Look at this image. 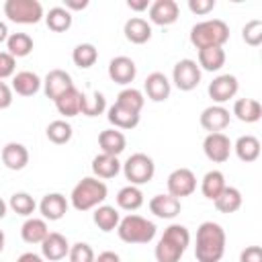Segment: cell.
<instances>
[{"mask_svg":"<svg viewBox=\"0 0 262 262\" xmlns=\"http://www.w3.org/2000/svg\"><path fill=\"white\" fill-rule=\"evenodd\" d=\"M225 252V231L219 223L205 221L196 229L194 256L199 262H219Z\"/></svg>","mask_w":262,"mask_h":262,"instance_id":"cell-1","label":"cell"},{"mask_svg":"<svg viewBox=\"0 0 262 262\" xmlns=\"http://www.w3.org/2000/svg\"><path fill=\"white\" fill-rule=\"evenodd\" d=\"M190 244V233L184 225H170L156 246L158 262H180L182 254Z\"/></svg>","mask_w":262,"mask_h":262,"instance_id":"cell-2","label":"cell"},{"mask_svg":"<svg viewBox=\"0 0 262 262\" xmlns=\"http://www.w3.org/2000/svg\"><path fill=\"white\" fill-rule=\"evenodd\" d=\"M229 39V27L221 18H211L194 25L190 29V43L196 49L205 47H223V43Z\"/></svg>","mask_w":262,"mask_h":262,"instance_id":"cell-3","label":"cell"},{"mask_svg":"<svg viewBox=\"0 0 262 262\" xmlns=\"http://www.w3.org/2000/svg\"><path fill=\"white\" fill-rule=\"evenodd\" d=\"M106 184L98 178H82L74 190H72V205L78 211H88L98 207L104 199H106Z\"/></svg>","mask_w":262,"mask_h":262,"instance_id":"cell-4","label":"cell"},{"mask_svg":"<svg viewBox=\"0 0 262 262\" xmlns=\"http://www.w3.org/2000/svg\"><path fill=\"white\" fill-rule=\"evenodd\" d=\"M117 231L125 244H149L156 235V225L141 215H127L119 221Z\"/></svg>","mask_w":262,"mask_h":262,"instance_id":"cell-5","label":"cell"},{"mask_svg":"<svg viewBox=\"0 0 262 262\" xmlns=\"http://www.w3.org/2000/svg\"><path fill=\"white\" fill-rule=\"evenodd\" d=\"M4 14L18 25H35L43 16V6L37 0H6Z\"/></svg>","mask_w":262,"mask_h":262,"instance_id":"cell-6","label":"cell"},{"mask_svg":"<svg viewBox=\"0 0 262 262\" xmlns=\"http://www.w3.org/2000/svg\"><path fill=\"white\" fill-rule=\"evenodd\" d=\"M123 172H125V178L131 182V184H145L154 178L156 174V164L149 156L145 154H133L129 156V160L123 164Z\"/></svg>","mask_w":262,"mask_h":262,"instance_id":"cell-7","label":"cell"},{"mask_svg":"<svg viewBox=\"0 0 262 262\" xmlns=\"http://www.w3.org/2000/svg\"><path fill=\"white\" fill-rule=\"evenodd\" d=\"M172 78H174V84L178 90H184V92L194 90L201 82V68L192 59H180L174 66Z\"/></svg>","mask_w":262,"mask_h":262,"instance_id":"cell-8","label":"cell"},{"mask_svg":"<svg viewBox=\"0 0 262 262\" xmlns=\"http://www.w3.org/2000/svg\"><path fill=\"white\" fill-rule=\"evenodd\" d=\"M203 151L211 162L223 164L231 154V141L225 133H209L203 141Z\"/></svg>","mask_w":262,"mask_h":262,"instance_id":"cell-9","label":"cell"},{"mask_svg":"<svg viewBox=\"0 0 262 262\" xmlns=\"http://www.w3.org/2000/svg\"><path fill=\"white\" fill-rule=\"evenodd\" d=\"M194 188H196V178L188 168H178L168 176V194L176 199L192 194Z\"/></svg>","mask_w":262,"mask_h":262,"instance_id":"cell-10","label":"cell"},{"mask_svg":"<svg viewBox=\"0 0 262 262\" xmlns=\"http://www.w3.org/2000/svg\"><path fill=\"white\" fill-rule=\"evenodd\" d=\"M229 125V111L221 104L207 106L201 113V127L209 133H221Z\"/></svg>","mask_w":262,"mask_h":262,"instance_id":"cell-11","label":"cell"},{"mask_svg":"<svg viewBox=\"0 0 262 262\" xmlns=\"http://www.w3.org/2000/svg\"><path fill=\"white\" fill-rule=\"evenodd\" d=\"M135 74H137V66L131 57L119 55V57H113L108 63V78L115 84H129L135 80Z\"/></svg>","mask_w":262,"mask_h":262,"instance_id":"cell-12","label":"cell"},{"mask_svg":"<svg viewBox=\"0 0 262 262\" xmlns=\"http://www.w3.org/2000/svg\"><path fill=\"white\" fill-rule=\"evenodd\" d=\"M41 252L49 262H59L70 254V244L61 233L49 231L47 237L41 242Z\"/></svg>","mask_w":262,"mask_h":262,"instance_id":"cell-13","label":"cell"},{"mask_svg":"<svg viewBox=\"0 0 262 262\" xmlns=\"http://www.w3.org/2000/svg\"><path fill=\"white\" fill-rule=\"evenodd\" d=\"M237 92V78L231 76V74H223V76H217L211 84H209V96L215 100V102H227L229 98H233Z\"/></svg>","mask_w":262,"mask_h":262,"instance_id":"cell-14","label":"cell"},{"mask_svg":"<svg viewBox=\"0 0 262 262\" xmlns=\"http://www.w3.org/2000/svg\"><path fill=\"white\" fill-rule=\"evenodd\" d=\"M178 14H180V10L174 0H156L154 4H149V18H151V23H156L160 27L176 23Z\"/></svg>","mask_w":262,"mask_h":262,"instance_id":"cell-15","label":"cell"},{"mask_svg":"<svg viewBox=\"0 0 262 262\" xmlns=\"http://www.w3.org/2000/svg\"><path fill=\"white\" fill-rule=\"evenodd\" d=\"M45 96L55 100L57 96H61L63 92H68L70 88H74V82H72V76L66 72V70H51L47 76H45Z\"/></svg>","mask_w":262,"mask_h":262,"instance_id":"cell-16","label":"cell"},{"mask_svg":"<svg viewBox=\"0 0 262 262\" xmlns=\"http://www.w3.org/2000/svg\"><path fill=\"white\" fill-rule=\"evenodd\" d=\"M149 211L160 219H174L180 213V201L172 194H156L149 201Z\"/></svg>","mask_w":262,"mask_h":262,"instance_id":"cell-17","label":"cell"},{"mask_svg":"<svg viewBox=\"0 0 262 262\" xmlns=\"http://www.w3.org/2000/svg\"><path fill=\"white\" fill-rule=\"evenodd\" d=\"M0 156H2V162L8 170H23L29 164V151L23 143H14V141L6 143L2 147Z\"/></svg>","mask_w":262,"mask_h":262,"instance_id":"cell-18","label":"cell"},{"mask_svg":"<svg viewBox=\"0 0 262 262\" xmlns=\"http://www.w3.org/2000/svg\"><path fill=\"white\" fill-rule=\"evenodd\" d=\"M39 209H41V215H43L45 219L57 221V219H61V217L68 213V201H66L63 194L51 192V194H45V196H43Z\"/></svg>","mask_w":262,"mask_h":262,"instance_id":"cell-19","label":"cell"},{"mask_svg":"<svg viewBox=\"0 0 262 262\" xmlns=\"http://www.w3.org/2000/svg\"><path fill=\"white\" fill-rule=\"evenodd\" d=\"M123 33H125L127 41L135 43V45H143V43H147L151 39V27H149V23L143 20V18H139V16L129 18L125 23Z\"/></svg>","mask_w":262,"mask_h":262,"instance_id":"cell-20","label":"cell"},{"mask_svg":"<svg viewBox=\"0 0 262 262\" xmlns=\"http://www.w3.org/2000/svg\"><path fill=\"white\" fill-rule=\"evenodd\" d=\"M145 92L147 98L154 102H162L170 96V82L162 72H154L145 78Z\"/></svg>","mask_w":262,"mask_h":262,"instance_id":"cell-21","label":"cell"},{"mask_svg":"<svg viewBox=\"0 0 262 262\" xmlns=\"http://www.w3.org/2000/svg\"><path fill=\"white\" fill-rule=\"evenodd\" d=\"M98 145H100L102 154L117 158V156L125 149L127 139H125V135H123L121 131H117V129H104V131H100V135H98Z\"/></svg>","mask_w":262,"mask_h":262,"instance_id":"cell-22","label":"cell"},{"mask_svg":"<svg viewBox=\"0 0 262 262\" xmlns=\"http://www.w3.org/2000/svg\"><path fill=\"white\" fill-rule=\"evenodd\" d=\"M108 121L117 127V129H135L139 125V113L131 111V108H125L121 104H113L108 108Z\"/></svg>","mask_w":262,"mask_h":262,"instance_id":"cell-23","label":"cell"},{"mask_svg":"<svg viewBox=\"0 0 262 262\" xmlns=\"http://www.w3.org/2000/svg\"><path fill=\"white\" fill-rule=\"evenodd\" d=\"M233 115L242 123H256L262 117V104L256 98H237L233 104Z\"/></svg>","mask_w":262,"mask_h":262,"instance_id":"cell-24","label":"cell"},{"mask_svg":"<svg viewBox=\"0 0 262 262\" xmlns=\"http://www.w3.org/2000/svg\"><path fill=\"white\" fill-rule=\"evenodd\" d=\"M41 88V78L35 72H18L12 80V90L20 96H33Z\"/></svg>","mask_w":262,"mask_h":262,"instance_id":"cell-25","label":"cell"},{"mask_svg":"<svg viewBox=\"0 0 262 262\" xmlns=\"http://www.w3.org/2000/svg\"><path fill=\"white\" fill-rule=\"evenodd\" d=\"M80 96H82V92L76 86L70 88L68 92H63L61 96H57L53 102H55L59 115H63V117H76L80 113Z\"/></svg>","mask_w":262,"mask_h":262,"instance_id":"cell-26","label":"cell"},{"mask_svg":"<svg viewBox=\"0 0 262 262\" xmlns=\"http://www.w3.org/2000/svg\"><path fill=\"white\" fill-rule=\"evenodd\" d=\"M213 203L219 213H235L242 207V192L233 186H225Z\"/></svg>","mask_w":262,"mask_h":262,"instance_id":"cell-27","label":"cell"},{"mask_svg":"<svg viewBox=\"0 0 262 262\" xmlns=\"http://www.w3.org/2000/svg\"><path fill=\"white\" fill-rule=\"evenodd\" d=\"M225 63V51L223 47H205L199 49V66L207 72H217Z\"/></svg>","mask_w":262,"mask_h":262,"instance_id":"cell-28","label":"cell"},{"mask_svg":"<svg viewBox=\"0 0 262 262\" xmlns=\"http://www.w3.org/2000/svg\"><path fill=\"white\" fill-rule=\"evenodd\" d=\"M235 154L246 164L256 162L258 156H260V141H258V137H254V135H242L235 141Z\"/></svg>","mask_w":262,"mask_h":262,"instance_id":"cell-29","label":"cell"},{"mask_svg":"<svg viewBox=\"0 0 262 262\" xmlns=\"http://www.w3.org/2000/svg\"><path fill=\"white\" fill-rule=\"evenodd\" d=\"M49 229H47V223L43 219H27L20 227V235L27 244H41L45 237H47Z\"/></svg>","mask_w":262,"mask_h":262,"instance_id":"cell-30","label":"cell"},{"mask_svg":"<svg viewBox=\"0 0 262 262\" xmlns=\"http://www.w3.org/2000/svg\"><path fill=\"white\" fill-rule=\"evenodd\" d=\"M119 170H121V162L115 156L100 154L92 160V172L98 178H115L119 174Z\"/></svg>","mask_w":262,"mask_h":262,"instance_id":"cell-31","label":"cell"},{"mask_svg":"<svg viewBox=\"0 0 262 262\" xmlns=\"http://www.w3.org/2000/svg\"><path fill=\"white\" fill-rule=\"evenodd\" d=\"M45 23L53 33H63V31H68L72 27V12L61 8V6H55V8H51L47 12Z\"/></svg>","mask_w":262,"mask_h":262,"instance_id":"cell-32","label":"cell"},{"mask_svg":"<svg viewBox=\"0 0 262 262\" xmlns=\"http://www.w3.org/2000/svg\"><path fill=\"white\" fill-rule=\"evenodd\" d=\"M6 47L12 57H27L33 51V39L27 33H12L6 39Z\"/></svg>","mask_w":262,"mask_h":262,"instance_id":"cell-33","label":"cell"},{"mask_svg":"<svg viewBox=\"0 0 262 262\" xmlns=\"http://www.w3.org/2000/svg\"><path fill=\"white\" fill-rule=\"evenodd\" d=\"M117 205L121 209H125V211H135V209H139L143 205V194H141V190L137 186L129 184V186H125V188L119 190Z\"/></svg>","mask_w":262,"mask_h":262,"instance_id":"cell-34","label":"cell"},{"mask_svg":"<svg viewBox=\"0 0 262 262\" xmlns=\"http://www.w3.org/2000/svg\"><path fill=\"white\" fill-rule=\"evenodd\" d=\"M106 108V100L100 92H92L90 96L82 94L80 96V113L86 115V117H98L102 115Z\"/></svg>","mask_w":262,"mask_h":262,"instance_id":"cell-35","label":"cell"},{"mask_svg":"<svg viewBox=\"0 0 262 262\" xmlns=\"http://www.w3.org/2000/svg\"><path fill=\"white\" fill-rule=\"evenodd\" d=\"M45 133H47V139H49L51 143L63 145V143H68V141L72 139V125H70L68 121L57 119V121H51V123L47 125Z\"/></svg>","mask_w":262,"mask_h":262,"instance_id":"cell-36","label":"cell"},{"mask_svg":"<svg viewBox=\"0 0 262 262\" xmlns=\"http://www.w3.org/2000/svg\"><path fill=\"white\" fill-rule=\"evenodd\" d=\"M223 188H225V176H223L219 170H211V172L205 174L201 190H203V194H205L207 199L215 201Z\"/></svg>","mask_w":262,"mask_h":262,"instance_id":"cell-37","label":"cell"},{"mask_svg":"<svg viewBox=\"0 0 262 262\" xmlns=\"http://www.w3.org/2000/svg\"><path fill=\"white\" fill-rule=\"evenodd\" d=\"M119 211L115 207H108V205H102L94 211V223L98 229L102 231H113L117 225H119Z\"/></svg>","mask_w":262,"mask_h":262,"instance_id":"cell-38","label":"cell"},{"mask_svg":"<svg viewBox=\"0 0 262 262\" xmlns=\"http://www.w3.org/2000/svg\"><path fill=\"white\" fill-rule=\"evenodd\" d=\"M72 59H74V63H76L78 68H82V70L92 68V66L96 63V59H98V49H96L92 43H80V45L74 49Z\"/></svg>","mask_w":262,"mask_h":262,"instance_id":"cell-39","label":"cell"},{"mask_svg":"<svg viewBox=\"0 0 262 262\" xmlns=\"http://www.w3.org/2000/svg\"><path fill=\"white\" fill-rule=\"evenodd\" d=\"M35 199L27 192H14L10 196V209L16 213V215H23V217H29L33 211H35Z\"/></svg>","mask_w":262,"mask_h":262,"instance_id":"cell-40","label":"cell"},{"mask_svg":"<svg viewBox=\"0 0 262 262\" xmlns=\"http://www.w3.org/2000/svg\"><path fill=\"white\" fill-rule=\"evenodd\" d=\"M117 104H121V106H125V108H131V111H135V113H141L143 96H141L139 90H135V88H127V90L119 92V96H117Z\"/></svg>","mask_w":262,"mask_h":262,"instance_id":"cell-41","label":"cell"},{"mask_svg":"<svg viewBox=\"0 0 262 262\" xmlns=\"http://www.w3.org/2000/svg\"><path fill=\"white\" fill-rule=\"evenodd\" d=\"M242 37L250 47H258L262 43V20L254 18V20L246 23V27L242 29Z\"/></svg>","mask_w":262,"mask_h":262,"instance_id":"cell-42","label":"cell"},{"mask_svg":"<svg viewBox=\"0 0 262 262\" xmlns=\"http://www.w3.org/2000/svg\"><path fill=\"white\" fill-rule=\"evenodd\" d=\"M68 256H70V262H94V250L84 242L74 244Z\"/></svg>","mask_w":262,"mask_h":262,"instance_id":"cell-43","label":"cell"},{"mask_svg":"<svg viewBox=\"0 0 262 262\" xmlns=\"http://www.w3.org/2000/svg\"><path fill=\"white\" fill-rule=\"evenodd\" d=\"M14 66H16L14 57L8 51H0V80L12 76L14 74Z\"/></svg>","mask_w":262,"mask_h":262,"instance_id":"cell-44","label":"cell"},{"mask_svg":"<svg viewBox=\"0 0 262 262\" xmlns=\"http://www.w3.org/2000/svg\"><path fill=\"white\" fill-rule=\"evenodd\" d=\"M188 8L194 14H209L215 8V0H188Z\"/></svg>","mask_w":262,"mask_h":262,"instance_id":"cell-45","label":"cell"},{"mask_svg":"<svg viewBox=\"0 0 262 262\" xmlns=\"http://www.w3.org/2000/svg\"><path fill=\"white\" fill-rule=\"evenodd\" d=\"M239 262H262V248L260 246H248L242 252Z\"/></svg>","mask_w":262,"mask_h":262,"instance_id":"cell-46","label":"cell"},{"mask_svg":"<svg viewBox=\"0 0 262 262\" xmlns=\"http://www.w3.org/2000/svg\"><path fill=\"white\" fill-rule=\"evenodd\" d=\"M12 104V90L8 84L0 82V111L2 108H8Z\"/></svg>","mask_w":262,"mask_h":262,"instance_id":"cell-47","label":"cell"},{"mask_svg":"<svg viewBox=\"0 0 262 262\" xmlns=\"http://www.w3.org/2000/svg\"><path fill=\"white\" fill-rule=\"evenodd\" d=\"M94 262H121V258H119V254L106 250V252H100L98 258H94Z\"/></svg>","mask_w":262,"mask_h":262,"instance_id":"cell-48","label":"cell"},{"mask_svg":"<svg viewBox=\"0 0 262 262\" xmlns=\"http://www.w3.org/2000/svg\"><path fill=\"white\" fill-rule=\"evenodd\" d=\"M88 0H66V10H84Z\"/></svg>","mask_w":262,"mask_h":262,"instance_id":"cell-49","label":"cell"},{"mask_svg":"<svg viewBox=\"0 0 262 262\" xmlns=\"http://www.w3.org/2000/svg\"><path fill=\"white\" fill-rule=\"evenodd\" d=\"M127 6H129L131 10H135V12H141V10L149 8V2H147V0H129Z\"/></svg>","mask_w":262,"mask_h":262,"instance_id":"cell-50","label":"cell"},{"mask_svg":"<svg viewBox=\"0 0 262 262\" xmlns=\"http://www.w3.org/2000/svg\"><path fill=\"white\" fill-rule=\"evenodd\" d=\"M16 262H43V258L41 256H37V254H33V252H25V254H20L18 256V260Z\"/></svg>","mask_w":262,"mask_h":262,"instance_id":"cell-51","label":"cell"},{"mask_svg":"<svg viewBox=\"0 0 262 262\" xmlns=\"http://www.w3.org/2000/svg\"><path fill=\"white\" fill-rule=\"evenodd\" d=\"M6 39H8V29H6V25L0 20V43L6 41Z\"/></svg>","mask_w":262,"mask_h":262,"instance_id":"cell-52","label":"cell"},{"mask_svg":"<svg viewBox=\"0 0 262 262\" xmlns=\"http://www.w3.org/2000/svg\"><path fill=\"white\" fill-rule=\"evenodd\" d=\"M4 215H6V203H4L2 199H0V219H2Z\"/></svg>","mask_w":262,"mask_h":262,"instance_id":"cell-53","label":"cell"},{"mask_svg":"<svg viewBox=\"0 0 262 262\" xmlns=\"http://www.w3.org/2000/svg\"><path fill=\"white\" fill-rule=\"evenodd\" d=\"M4 242H6V237H4V231L0 229V252L4 250Z\"/></svg>","mask_w":262,"mask_h":262,"instance_id":"cell-54","label":"cell"}]
</instances>
